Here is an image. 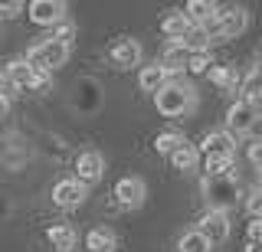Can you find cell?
<instances>
[{
	"mask_svg": "<svg viewBox=\"0 0 262 252\" xmlns=\"http://www.w3.org/2000/svg\"><path fill=\"white\" fill-rule=\"evenodd\" d=\"M200 187H203V200H207V207L216 210V213H226V210L236 207V200L243 197V187H239L236 170L220 174V177H203Z\"/></svg>",
	"mask_w": 262,
	"mask_h": 252,
	"instance_id": "6da1fadb",
	"label": "cell"
},
{
	"mask_svg": "<svg viewBox=\"0 0 262 252\" xmlns=\"http://www.w3.org/2000/svg\"><path fill=\"white\" fill-rule=\"evenodd\" d=\"M154 105L164 118H184L196 108V88L187 82H167L161 92H154Z\"/></svg>",
	"mask_w": 262,
	"mask_h": 252,
	"instance_id": "7a4b0ae2",
	"label": "cell"
},
{
	"mask_svg": "<svg viewBox=\"0 0 262 252\" xmlns=\"http://www.w3.org/2000/svg\"><path fill=\"white\" fill-rule=\"evenodd\" d=\"M27 62L36 72H49V76H53L59 66L69 62V46H59V43H53V39H39V43H33L27 50Z\"/></svg>",
	"mask_w": 262,
	"mask_h": 252,
	"instance_id": "3957f363",
	"label": "cell"
},
{
	"mask_svg": "<svg viewBox=\"0 0 262 252\" xmlns=\"http://www.w3.org/2000/svg\"><path fill=\"white\" fill-rule=\"evenodd\" d=\"M196 154H200L203 164H210V161H236V141L226 131H210L196 144Z\"/></svg>",
	"mask_w": 262,
	"mask_h": 252,
	"instance_id": "277c9868",
	"label": "cell"
},
{
	"mask_svg": "<svg viewBox=\"0 0 262 252\" xmlns=\"http://www.w3.org/2000/svg\"><path fill=\"white\" fill-rule=\"evenodd\" d=\"M256 121H259V108H256V105L236 102L233 108L226 111V134L236 141L239 134H249L252 128H256Z\"/></svg>",
	"mask_w": 262,
	"mask_h": 252,
	"instance_id": "5b68a950",
	"label": "cell"
},
{
	"mask_svg": "<svg viewBox=\"0 0 262 252\" xmlns=\"http://www.w3.org/2000/svg\"><path fill=\"white\" fill-rule=\"evenodd\" d=\"M196 233L210 242V249L213 246H223V242L229 239V216L226 213H216V210H207L203 219L196 223Z\"/></svg>",
	"mask_w": 262,
	"mask_h": 252,
	"instance_id": "8992f818",
	"label": "cell"
},
{
	"mask_svg": "<svg viewBox=\"0 0 262 252\" xmlns=\"http://www.w3.org/2000/svg\"><path fill=\"white\" fill-rule=\"evenodd\" d=\"M112 193H115V203H118L121 210H138L147 197V187H144L141 177H121Z\"/></svg>",
	"mask_w": 262,
	"mask_h": 252,
	"instance_id": "52a82bcc",
	"label": "cell"
},
{
	"mask_svg": "<svg viewBox=\"0 0 262 252\" xmlns=\"http://www.w3.org/2000/svg\"><path fill=\"white\" fill-rule=\"evenodd\" d=\"M85 197H89V190L76 177H62V180L53 187V203L59 210H79L82 203H85Z\"/></svg>",
	"mask_w": 262,
	"mask_h": 252,
	"instance_id": "ba28073f",
	"label": "cell"
},
{
	"mask_svg": "<svg viewBox=\"0 0 262 252\" xmlns=\"http://www.w3.org/2000/svg\"><path fill=\"white\" fill-rule=\"evenodd\" d=\"M102 177H105V157L98 151H82L76 157V180L89 190V187L98 184Z\"/></svg>",
	"mask_w": 262,
	"mask_h": 252,
	"instance_id": "9c48e42d",
	"label": "cell"
},
{
	"mask_svg": "<svg viewBox=\"0 0 262 252\" xmlns=\"http://www.w3.org/2000/svg\"><path fill=\"white\" fill-rule=\"evenodd\" d=\"M66 10H69V7H66L62 0H33L27 7L30 20L36 23V27H56V23H62Z\"/></svg>",
	"mask_w": 262,
	"mask_h": 252,
	"instance_id": "30bf717a",
	"label": "cell"
},
{
	"mask_svg": "<svg viewBox=\"0 0 262 252\" xmlns=\"http://www.w3.org/2000/svg\"><path fill=\"white\" fill-rule=\"evenodd\" d=\"M246 23H249V13L243 10V7H229V10L216 13V30H220V39H233L239 36L246 30Z\"/></svg>",
	"mask_w": 262,
	"mask_h": 252,
	"instance_id": "8fae6325",
	"label": "cell"
},
{
	"mask_svg": "<svg viewBox=\"0 0 262 252\" xmlns=\"http://www.w3.org/2000/svg\"><path fill=\"white\" fill-rule=\"evenodd\" d=\"M112 62L118 69H131V66H138V62H141V56H144V50H141V43H138V39H118V43L112 46Z\"/></svg>",
	"mask_w": 262,
	"mask_h": 252,
	"instance_id": "7c38bea8",
	"label": "cell"
},
{
	"mask_svg": "<svg viewBox=\"0 0 262 252\" xmlns=\"http://www.w3.org/2000/svg\"><path fill=\"white\" fill-rule=\"evenodd\" d=\"M33 76H36V69H33L27 59H13L10 66H7V72H4V79L16 88V92H30V88H33Z\"/></svg>",
	"mask_w": 262,
	"mask_h": 252,
	"instance_id": "4fadbf2b",
	"label": "cell"
},
{
	"mask_svg": "<svg viewBox=\"0 0 262 252\" xmlns=\"http://www.w3.org/2000/svg\"><path fill=\"white\" fill-rule=\"evenodd\" d=\"M46 239H49V246L56 252H72L76 242H79V236H76V230H72L69 223H56V226L46 230Z\"/></svg>",
	"mask_w": 262,
	"mask_h": 252,
	"instance_id": "5bb4252c",
	"label": "cell"
},
{
	"mask_svg": "<svg viewBox=\"0 0 262 252\" xmlns=\"http://www.w3.org/2000/svg\"><path fill=\"white\" fill-rule=\"evenodd\" d=\"M187 59H190V53H187L180 43H170L167 50H164V56H161L158 66L167 72V76H174V72H184V69H187Z\"/></svg>",
	"mask_w": 262,
	"mask_h": 252,
	"instance_id": "9a60e30c",
	"label": "cell"
},
{
	"mask_svg": "<svg viewBox=\"0 0 262 252\" xmlns=\"http://www.w3.org/2000/svg\"><path fill=\"white\" fill-rule=\"evenodd\" d=\"M115 246H118V239H115V233L108 226H95V230H89V236H85L89 252H115Z\"/></svg>",
	"mask_w": 262,
	"mask_h": 252,
	"instance_id": "2e32d148",
	"label": "cell"
},
{
	"mask_svg": "<svg viewBox=\"0 0 262 252\" xmlns=\"http://www.w3.org/2000/svg\"><path fill=\"white\" fill-rule=\"evenodd\" d=\"M170 164H174V170H184V174L196 170V167H200V154H196V144L184 141L174 154H170Z\"/></svg>",
	"mask_w": 262,
	"mask_h": 252,
	"instance_id": "e0dca14e",
	"label": "cell"
},
{
	"mask_svg": "<svg viewBox=\"0 0 262 252\" xmlns=\"http://www.w3.org/2000/svg\"><path fill=\"white\" fill-rule=\"evenodd\" d=\"M190 27H193V23L187 20L184 13H167V17H164V23H161V33L167 36V39H174V43H180V39L190 33Z\"/></svg>",
	"mask_w": 262,
	"mask_h": 252,
	"instance_id": "ac0fdd59",
	"label": "cell"
},
{
	"mask_svg": "<svg viewBox=\"0 0 262 252\" xmlns=\"http://www.w3.org/2000/svg\"><path fill=\"white\" fill-rule=\"evenodd\" d=\"M210 82L216 88H223V92H236L239 88V72H236L233 66H210Z\"/></svg>",
	"mask_w": 262,
	"mask_h": 252,
	"instance_id": "d6986e66",
	"label": "cell"
},
{
	"mask_svg": "<svg viewBox=\"0 0 262 252\" xmlns=\"http://www.w3.org/2000/svg\"><path fill=\"white\" fill-rule=\"evenodd\" d=\"M138 82H141L144 92H151V95H154V92H161V88L170 82V76H167V72H164V69L158 66V62H154V66H144V69H141Z\"/></svg>",
	"mask_w": 262,
	"mask_h": 252,
	"instance_id": "ffe728a7",
	"label": "cell"
},
{
	"mask_svg": "<svg viewBox=\"0 0 262 252\" xmlns=\"http://www.w3.org/2000/svg\"><path fill=\"white\" fill-rule=\"evenodd\" d=\"M216 4H210V0H190V4H187V13L184 17L193 23V27H200V23H207V20H213L216 17Z\"/></svg>",
	"mask_w": 262,
	"mask_h": 252,
	"instance_id": "44dd1931",
	"label": "cell"
},
{
	"mask_svg": "<svg viewBox=\"0 0 262 252\" xmlns=\"http://www.w3.org/2000/svg\"><path fill=\"white\" fill-rule=\"evenodd\" d=\"M236 92H239V99H236V102H246V105H256V108H259V99H262V92H259V69H252L249 76L243 79V85L236 88Z\"/></svg>",
	"mask_w": 262,
	"mask_h": 252,
	"instance_id": "7402d4cb",
	"label": "cell"
},
{
	"mask_svg": "<svg viewBox=\"0 0 262 252\" xmlns=\"http://www.w3.org/2000/svg\"><path fill=\"white\" fill-rule=\"evenodd\" d=\"M180 46H184L187 53H207L213 43H210V36L203 33L200 27H190V33H187L184 39H180Z\"/></svg>",
	"mask_w": 262,
	"mask_h": 252,
	"instance_id": "603a6c76",
	"label": "cell"
},
{
	"mask_svg": "<svg viewBox=\"0 0 262 252\" xmlns=\"http://www.w3.org/2000/svg\"><path fill=\"white\" fill-rule=\"evenodd\" d=\"M184 141H187V138L177 134V131H161L158 138H154V151H158V154H167V157H170V154H174Z\"/></svg>",
	"mask_w": 262,
	"mask_h": 252,
	"instance_id": "cb8c5ba5",
	"label": "cell"
},
{
	"mask_svg": "<svg viewBox=\"0 0 262 252\" xmlns=\"http://www.w3.org/2000/svg\"><path fill=\"white\" fill-rule=\"evenodd\" d=\"M177 249H180V252H210V242L203 239V236L196 233V230H190V233H184V236H180Z\"/></svg>",
	"mask_w": 262,
	"mask_h": 252,
	"instance_id": "d4e9b609",
	"label": "cell"
},
{
	"mask_svg": "<svg viewBox=\"0 0 262 252\" xmlns=\"http://www.w3.org/2000/svg\"><path fill=\"white\" fill-rule=\"evenodd\" d=\"M210 66H213L210 53H193L190 59H187V72H193V76H207Z\"/></svg>",
	"mask_w": 262,
	"mask_h": 252,
	"instance_id": "484cf974",
	"label": "cell"
},
{
	"mask_svg": "<svg viewBox=\"0 0 262 252\" xmlns=\"http://www.w3.org/2000/svg\"><path fill=\"white\" fill-rule=\"evenodd\" d=\"M72 36H76V27H72L69 20H62V23H56V27H53V36H49V39L59 43V46H69Z\"/></svg>",
	"mask_w": 262,
	"mask_h": 252,
	"instance_id": "4316f807",
	"label": "cell"
},
{
	"mask_svg": "<svg viewBox=\"0 0 262 252\" xmlns=\"http://www.w3.org/2000/svg\"><path fill=\"white\" fill-rule=\"evenodd\" d=\"M246 210H249L252 219H259V213H262V190L259 187H252V190L246 193Z\"/></svg>",
	"mask_w": 262,
	"mask_h": 252,
	"instance_id": "83f0119b",
	"label": "cell"
},
{
	"mask_svg": "<svg viewBox=\"0 0 262 252\" xmlns=\"http://www.w3.org/2000/svg\"><path fill=\"white\" fill-rule=\"evenodd\" d=\"M249 164H252V170H259V164H262V144L259 141H249Z\"/></svg>",
	"mask_w": 262,
	"mask_h": 252,
	"instance_id": "f1b7e54d",
	"label": "cell"
},
{
	"mask_svg": "<svg viewBox=\"0 0 262 252\" xmlns=\"http://www.w3.org/2000/svg\"><path fill=\"white\" fill-rule=\"evenodd\" d=\"M49 79H53L49 72H36V76H33V88H30V92H43V88H49Z\"/></svg>",
	"mask_w": 262,
	"mask_h": 252,
	"instance_id": "f546056e",
	"label": "cell"
},
{
	"mask_svg": "<svg viewBox=\"0 0 262 252\" xmlns=\"http://www.w3.org/2000/svg\"><path fill=\"white\" fill-rule=\"evenodd\" d=\"M20 10H23V4H16V0H13V4H0V17H4V20L16 17V13H20Z\"/></svg>",
	"mask_w": 262,
	"mask_h": 252,
	"instance_id": "4dcf8cb0",
	"label": "cell"
},
{
	"mask_svg": "<svg viewBox=\"0 0 262 252\" xmlns=\"http://www.w3.org/2000/svg\"><path fill=\"white\" fill-rule=\"evenodd\" d=\"M249 242H262V219H252L249 223Z\"/></svg>",
	"mask_w": 262,
	"mask_h": 252,
	"instance_id": "1f68e13d",
	"label": "cell"
},
{
	"mask_svg": "<svg viewBox=\"0 0 262 252\" xmlns=\"http://www.w3.org/2000/svg\"><path fill=\"white\" fill-rule=\"evenodd\" d=\"M246 252H262V242H246Z\"/></svg>",
	"mask_w": 262,
	"mask_h": 252,
	"instance_id": "d6a6232c",
	"label": "cell"
},
{
	"mask_svg": "<svg viewBox=\"0 0 262 252\" xmlns=\"http://www.w3.org/2000/svg\"><path fill=\"white\" fill-rule=\"evenodd\" d=\"M7 108H10V102H7V99H0V118L7 115Z\"/></svg>",
	"mask_w": 262,
	"mask_h": 252,
	"instance_id": "836d02e7",
	"label": "cell"
}]
</instances>
